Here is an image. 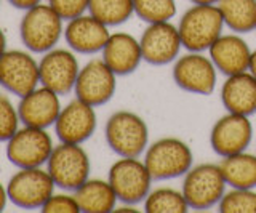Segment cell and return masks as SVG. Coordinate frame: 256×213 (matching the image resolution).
I'll return each instance as SVG.
<instances>
[{
    "label": "cell",
    "mask_w": 256,
    "mask_h": 213,
    "mask_svg": "<svg viewBox=\"0 0 256 213\" xmlns=\"http://www.w3.org/2000/svg\"><path fill=\"white\" fill-rule=\"evenodd\" d=\"M142 156L154 181L184 176L194 165V152L190 146L176 136L158 138L148 146Z\"/></svg>",
    "instance_id": "cell-1"
},
{
    "label": "cell",
    "mask_w": 256,
    "mask_h": 213,
    "mask_svg": "<svg viewBox=\"0 0 256 213\" xmlns=\"http://www.w3.org/2000/svg\"><path fill=\"white\" fill-rule=\"evenodd\" d=\"M226 28L218 5H194L182 13L178 22L182 48L208 52Z\"/></svg>",
    "instance_id": "cell-2"
},
{
    "label": "cell",
    "mask_w": 256,
    "mask_h": 213,
    "mask_svg": "<svg viewBox=\"0 0 256 213\" xmlns=\"http://www.w3.org/2000/svg\"><path fill=\"white\" fill-rule=\"evenodd\" d=\"M104 138L118 157H141L149 146V127L140 114L122 109L108 119Z\"/></svg>",
    "instance_id": "cell-3"
},
{
    "label": "cell",
    "mask_w": 256,
    "mask_h": 213,
    "mask_svg": "<svg viewBox=\"0 0 256 213\" xmlns=\"http://www.w3.org/2000/svg\"><path fill=\"white\" fill-rule=\"evenodd\" d=\"M20 36L29 52L44 54L54 48L64 36V20L50 4H38L24 12L20 22Z\"/></svg>",
    "instance_id": "cell-4"
},
{
    "label": "cell",
    "mask_w": 256,
    "mask_h": 213,
    "mask_svg": "<svg viewBox=\"0 0 256 213\" xmlns=\"http://www.w3.org/2000/svg\"><path fill=\"white\" fill-rule=\"evenodd\" d=\"M220 164H198L192 165L182 176L181 191L186 197L189 208L208 210L218 205L224 192L228 191Z\"/></svg>",
    "instance_id": "cell-5"
},
{
    "label": "cell",
    "mask_w": 256,
    "mask_h": 213,
    "mask_svg": "<svg viewBox=\"0 0 256 213\" xmlns=\"http://www.w3.org/2000/svg\"><path fill=\"white\" fill-rule=\"evenodd\" d=\"M108 181L116 191L118 202L136 205L148 197L154 178L140 157H118L110 165Z\"/></svg>",
    "instance_id": "cell-6"
},
{
    "label": "cell",
    "mask_w": 256,
    "mask_h": 213,
    "mask_svg": "<svg viewBox=\"0 0 256 213\" xmlns=\"http://www.w3.org/2000/svg\"><path fill=\"white\" fill-rule=\"evenodd\" d=\"M46 170L52 175L54 184L64 191L74 192L90 178L92 162L90 156L82 144L61 143L53 148V152L46 162Z\"/></svg>",
    "instance_id": "cell-7"
},
{
    "label": "cell",
    "mask_w": 256,
    "mask_h": 213,
    "mask_svg": "<svg viewBox=\"0 0 256 213\" xmlns=\"http://www.w3.org/2000/svg\"><path fill=\"white\" fill-rule=\"evenodd\" d=\"M172 76L182 92L210 96L218 85V69L204 52H188L173 62Z\"/></svg>",
    "instance_id": "cell-8"
},
{
    "label": "cell",
    "mask_w": 256,
    "mask_h": 213,
    "mask_svg": "<svg viewBox=\"0 0 256 213\" xmlns=\"http://www.w3.org/2000/svg\"><path fill=\"white\" fill-rule=\"evenodd\" d=\"M53 138L46 128L29 127L22 128L6 141V159L18 168H34L46 165L53 152Z\"/></svg>",
    "instance_id": "cell-9"
},
{
    "label": "cell",
    "mask_w": 256,
    "mask_h": 213,
    "mask_svg": "<svg viewBox=\"0 0 256 213\" xmlns=\"http://www.w3.org/2000/svg\"><path fill=\"white\" fill-rule=\"evenodd\" d=\"M54 181L46 168H18L8 180V199L24 210L42 208L44 204L54 194Z\"/></svg>",
    "instance_id": "cell-10"
},
{
    "label": "cell",
    "mask_w": 256,
    "mask_h": 213,
    "mask_svg": "<svg viewBox=\"0 0 256 213\" xmlns=\"http://www.w3.org/2000/svg\"><path fill=\"white\" fill-rule=\"evenodd\" d=\"M117 74L102 58H93L80 68L74 86L76 98L82 100L93 108H98L114 98L117 90Z\"/></svg>",
    "instance_id": "cell-11"
},
{
    "label": "cell",
    "mask_w": 256,
    "mask_h": 213,
    "mask_svg": "<svg viewBox=\"0 0 256 213\" xmlns=\"http://www.w3.org/2000/svg\"><path fill=\"white\" fill-rule=\"evenodd\" d=\"M142 61L152 66H165L174 62L181 54L182 42L178 26L172 21L150 22L140 37Z\"/></svg>",
    "instance_id": "cell-12"
},
{
    "label": "cell",
    "mask_w": 256,
    "mask_h": 213,
    "mask_svg": "<svg viewBox=\"0 0 256 213\" xmlns=\"http://www.w3.org/2000/svg\"><path fill=\"white\" fill-rule=\"evenodd\" d=\"M0 82L18 98L26 96L40 85L38 61L29 52L6 50L0 56Z\"/></svg>",
    "instance_id": "cell-13"
},
{
    "label": "cell",
    "mask_w": 256,
    "mask_h": 213,
    "mask_svg": "<svg viewBox=\"0 0 256 213\" xmlns=\"http://www.w3.org/2000/svg\"><path fill=\"white\" fill-rule=\"evenodd\" d=\"M80 72V64L76 56V52L70 48H52L44 53L38 61L40 85L46 86L53 92L68 94L74 92L77 77Z\"/></svg>",
    "instance_id": "cell-14"
},
{
    "label": "cell",
    "mask_w": 256,
    "mask_h": 213,
    "mask_svg": "<svg viewBox=\"0 0 256 213\" xmlns=\"http://www.w3.org/2000/svg\"><path fill=\"white\" fill-rule=\"evenodd\" d=\"M253 124L248 116L226 112L213 124L210 146L220 157L246 151L253 141Z\"/></svg>",
    "instance_id": "cell-15"
},
{
    "label": "cell",
    "mask_w": 256,
    "mask_h": 213,
    "mask_svg": "<svg viewBox=\"0 0 256 213\" xmlns=\"http://www.w3.org/2000/svg\"><path fill=\"white\" fill-rule=\"evenodd\" d=\"M53 127L61 143L84 144L96 132L98 116L92 104L76 98L61 109Z\"/></svg>",
    "instance_id": "cell-16"
},
{
    "label": "cell",
    "mask_w": 256,
    "mask_h": 213,
    "mask_svg": "<svg viewBox=\"0 0 256 213\" xmlns=\"http://www.w3.org/2000/svg\"><path fill=\"white\" fill-rule=\"evenodd\" d=\"M109 37V26H106L90 13L69 20L68 24L64 26V40H66L69 48L76 53H101Z\"/></svg>",
    "instance_id": "cell-17"
},
{
    "label": "cell",
    "mask_w": 256,
    "mask_h": 213,
    "mask_svg": "<svg viewBox=\"0 0 256 213\" xmlns=\"http://www.w3.org/2000/svg\"><path fill=\"white\" fill-rule=\"evenodd\" d=\"M61 109L60 94L44 85H38L26 96L20 98L18 104L21 122L29 127L38 128H48L54 125Z\"/></svg>",
    "instance_id": "cell-18"
},
{
    "label": "cell",
    "mask_w": 256,
    "mask_h": 213,
    "mask_svg": "<svg viewBox=\"0 0 256 213\" xmlns=\"http://www.w3.org/2000/svg\"><path fill=\"white\" fill-rule=\"evenodd\" d=\"M252 48L240 34H222L214 40L208 48V56L212 58L213 64L218 72L224 76H232L248 70L252 58Z\"/></svg>",
    "instance_id": "cell-19"
},
{
    "label": "cell",
    "mask_w": 256,
    "mask_h": 213,
    "mask_svg": "<svg viewBox=\"0 0 256 213\" xmlns=\"http://www.w3.org/2000/svg\"><path fill=\"white\" fill-rule=\"evenodd\" d=\"M104 62L120 76L133 74L142 62V52L140 38L128 32L110 34L109 40L101 52Z\"/></svg>",
    "instance_id": "cell-20"
},
{
    "label": "cell",
    "mask_w": 256,
    "mask_h": 213,
    "mask_svg": "<svg viewBox=\"0 0 256 213\" xmlns=\"http://www.w3.org/2000/svg\"><path fill=\"white\" fill-rule=\"evenodd\" d=\"M220 98L228 112L248 117L256 114V78L248 70L226 76Z\"/></svg>",
    "instance_id": "cell-21"
},
{
    "label": "cell",
    "mask_w": 256,
    "mask_h": 213,
    "mask_svg": "<svg viewBox=\"0 0 256 213\" xmlns=\"http://www.w3.org/2000/svg\"><path fill=\"white\" fill-rule=\"evenodd\" d=\"M74 196L84 213H110L117 207V196L108 180L88 178L77 188Z\"/></svg>",
    "instance_id": "cell-22"
},
{
    "label": "cell",
    "mask_w": 256,
    "mask_h": 213,
    "mask_svg": "<svg viewBox=\"0 0 256 213\" xmlns=\"http://www.w3.org/2000/svg\"><path fill=\"white\" fill-rule=\"evenodd\" d=\"M220 167L228 186L256 189V154L242 151L221 157Z\"/></svg>",
    "instance_id": "cell-23"
},
{
    "label": "cell",
    "mask_w": 256,
    "mask_h": 213,
    "mask_svg": "<svg viewBox=\"0 0 256 213\" xmlns=\"http://www.w3.org/2000/svg\"><path fill=\"white\" fill-rule=\"evenodd\" d=\"M216 5L224 24L232 32L248 34L256 30V0H220Z\"/></svg>",
    "instance_id": "cell-24"
},
{
    "label": "cell",
    "mask_w": 256,
    "mask_h": 213,
    "mask_svg": "<svg viewBox=\"0 0 256 213\" xmlns=\"http://www.w3.org/2000/svg\"><path fill=\"white\" fill-rule=\"evenodd\" d=\"M189 205L181 189L160 186L150 189L144 199V212L148 213H186Z\"/></svg>",
    "instance_id": "cell-25"
},
{
    "label": "cell",
    "mask_w": 256,
    "mask_h": 213,
    "mask_svg": "<svg viewBox=\"0 0 256 213\" xmlns=\"http://www.w3.org/2000/svg\"><path fill=\"white\" fill-rule=\"evenodd\" d=\"M88 13L106 26H120L134 14L133 0H90Z\"/></svg>",
    "instance_id": "cell-26"
},
{
    "label": "cell",
    "mask_w": 256,
    "mask_h": 213,
    "mask_svg": "<svg viewBox=\"0 0 256 213\" xmlns=\"http://www.w3.org/2000/svg\"><path fill=\"white\" fill-rule=\"evenodd\" d=\"M134 14L148 24L160 21H172L178 13L176 0H133Z\"/></svg>",
    "instance_id": "cell-27"
},
{
    "label": "cell",
    "mask_w": 256,
    "mask_h": 213,
    "mask_svg": "<svg viewBox=\"0 0 256 213\" xmlns=\"http://www.w3.org/2000/svg\"><path fill=\"white\" fill-rule=\"evenodd\" d=\"M221 213H256V189L230 188L218 204Z\"/></svg>",
    "instance_id": "cell-28"
},
{
    "label": "cell",
    "mask_w": 256,
    "mask_h": 213,
    "mask_svg": "<svg viewBox=\"0 0 256 213\" xmlns=\"http://www.w3.org/2000/svg\"><path fill=\"white\" fill-rule=\"evenodd\" d=\"M20 122L18 106H13L10 98L0 93V143H6L18 132Z\"/></svg>",
    "instance_id": "cell-29"
},
{
    "label": "cell",
    "mask_w": 256,
    "mask_h": 213,
    "mask_svg": "<svg viewBox=\"0 0 256 213\" xmlns=\"http://www.w3.org/2000/svg\"><path fill=\"white\" fill-rule=\"evenodd\" d=\"M40 212H44V213H80V207H78V202L74 194H68V192L56 194L54 192L50 199L44 204V207L40 208Z\"/></svg>",
    "instance_id": "cell-30"
},
{
    "label": "cell",
    "mask_w": 256,
    "mask_h": 213,
    "mask_svg": "<svg viewBox=\"0 0 256 213\" xmlns=\"http://www.w3.org/2000/svg\"><path fill=\"white\" fill-rule=\"evenodd\" d=\"M48 4L64 21H69L85 14L90 6V0H48Z\"/></svg>",
    "instance_id": "cell-31"
},
{
    "label": "cell",
    "mask_w": 256,
    "mask_h": 213,
    "mask_svg": "<svg viewBox=\"0 0 256 213\" xmlns=\"http://www.w3.org/2000/svg\"><path fill=\"white\" fill-rule=\"evenodd\" d=\"M8 4L18 10H29L32 6H36L38 4H42V0H8Z\"/></svg>",
    "instance_id": "cell-32"
},
{
    "label": "cell",
    "mask_w": 256,
    "mask_h": 213,
    "mask_svg": "<svg viewBox=\"0 0 256 213\" xmlns=\"http://www.w3.org/2000/svg\"><path fill=\"white\" fill-rule=\"evenodd\" d=\"M10 200L8 199V192H6V186H4V183L0 181V212H4L6 207V202Z\"/></svg>",
    "instance_id": "cell-33"
},
{
    "label": "cell",
    "mask_w": 256,
    "mask_h": 213,
    "mask_svg": "<svg viewBox=\"0 0 256 213\" xmlns=\"http://www.w3.org/2000/svg\"><path fill=\"white\" fill-rule=\"evenodd\" d=\"M248 72H250L256 78V48L252 52V58H250V66H248Z\"/></svg>",
    "instance_id": "cell-34"
},
{
    "label": "cell",
    "mask_w": 256,
    "mask_h": 213,
    "mask_svg": "<svg viewBox=\"0 0 256 213\" xmlns=\"http://www.w3.org/2000/svg\"><path fill=\"white\" fill-rule=\"evenodd\" d=\"M6 52V36L4 32V29L0 28V56Z\"/></svg>",
    "instance_id": "cell-35"
},
{
    "label": "cell",
    "mask_w": 256,
    "mask_h": 213,
    "mask_svg": "<svg viewBox=\"0 0 256 213\" xmlns=\"http://www.w3.org/2000/svg\"><path fill=\"white\" fill-rule=\"evenodd\" d=\"M194 5H216L220 0H190Z\"/></svg>",
    "instance_id": "cell-36"
},
{
    "label": "cell",
    "mask_w": 256,
    "mask_h": 213,
    "mask_svg": "<svg viewBox=\"0 0 256 213\" xmlns=\"http://www.w3.org/2000/svg\"><path fill=\"white\" fill-rule=\"evenodd\" d=\"M0 5H2V0H0Z\"/></svg>",
    "instance_id": "cell-37"
},
{
    "label": "cell",
    "mask_w": 256,
    "mask_h": 213,
    "mask_svg": "<svg viewBox=\"0 0 256 213\" xmlns=\"http://www.w3.org/2000/svg\"><path fill=\"white\" fill-rule=\"evenodd\" d=\"M0 86H2V82H0Z\"/></svg>",
    "instance_id": "cell-38"
}]
</instances>
